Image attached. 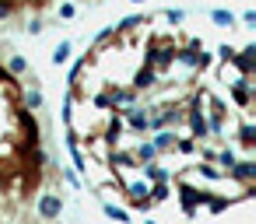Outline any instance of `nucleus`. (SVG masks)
Returning <instances> with one entry per match:
<instances>
[{
  "instance_id": "f257e3e1",
  "label": "nucleus",
  "mask_w": 256,
  "mask_h": 224,
  "mask_svg": "<svg viewBox=\"0 0 256 224\" xmlns=\"http://www.w3.org/2000/svg\"><path fill=\"white\" fill-rule=\"evenodd\" d=\"M64 214V196L60 193H39V203H36V217L39 221H56Z\"/></svg>"
},
{
  "instance_id": "f03ea898",
  "label": "nucleus",
  "mask_w": 256,
  "mask_h": 224,
  "mask_svg": "<svg viewBox=\"0 0 256 224\" xmlns=\"http://www.w3.org/2000/svg\"><path fill=\"white\" fill-rule=\"evenodd\" d=\"M228 63H235V67H238V74H246V77H252V74H256V46H246V49H235V56H232Z\"/></svg>"
},
{
  "instance_id": "9d476101",
  "label": "nucleus",
  "mask_w": 256,
  "mask_h": 224,
  "mask_svg": "<svg viewBox=\"0 0 256 224\" xmlns=\"http://www.w3.org/2000/svg\"><path fill=\"white\" fill-rule=\"evenodd\" d=\"M242 25L252 28V25H256V11H246V14H242Z\"/></svg>"
},
{
  "instance_id": "1a4fd4ad",
  "label": "nucleus",
  "mask_w": 256,
  "mask_h": 224,
  "mask_svg": "<svg viewBox=\"0 0 256 224\" xmlns=\"http://www.w3.org/2000/svg\"><path fill=\"white\" fill-rule=\"evenodd\" d=\"M25 32H28V35H42V32H46V25H42V18H32V21L25 25Z\"/></svg>"
},
{
  "instance_id": "6e6552de",
  "label": "nucleus",
  "mask_w": 256,
  "mask_h": 224,
  "mask_svg": "<svg viewBox=\"0 0 256 224\" xmlns=\"http://www.w3.org/2000/svg\"><path fill=\"white\" fill-rule=\"evenodd\" d=\"M165 21H172V28H179L186 21V11H165Z\"/></svg>"
},
{
  "instance_id": "7ed1b4c3",
  "label": "nucleus",
  "mask_w": 256,
  "mask_h": 224,
  "mask_svg": "<svg viewBox=\"0 0 256 224\" xmlns=\"http://www.w3.org/2000/svg\"><path fill=\"white\" fill-rule=\"evenodd\" d=\"M4 70H8V74H11V77H25V74H28V60H25V56H18V53H14V56H11V60H8V67H4Z\"/></svg>"
},
{
  "instance_id": "0eeeda50",
  "label": "nucleus",
  "mask_w": 256,
  "mask_h": 224,
  "mask_svg": "<svg viewBox=\"0 0 256 224\" xmlns=\"http://www.w3.org/2000/svg\"><path fill=\"white\" fill-rule=\"evenodd\" d=\"M60 18H64V21H74V18H78V4H70V0H67V4H60Z\"/></svg>"
},
{
  "instance_id": "423d86ee",
  "label": "nucleus",
  "mask_w": 256,
  "mask_h": 224,
  "mask_svg": "<svg viewBox=\"0 0 256 224\" xmlns=\"http://www.w3.org/2000/svg\"><path fill=\"white\" fill-rule=\"evenodd\" d=\"M106 214L116 217V221H130V210H123V207H116V203H106Z\"/></svg>"
},
{
  "instance_id": "20e7f679",
  "label": "nucleus",
  "mask_w": 256,
  "mask_h": 224,
  "mask_svg": "<svg viewBox=\"0 0 256 224\" xmlns=\"http://www.w3.org/2000/svg\"><path fill=\"white\" fill-rule=\"evenodd\" d=\"M210 18H214V25H218V28H232V25H235V14H232V11H221V7H218V11H210Z\"/></svg>"
},
{
  "instance_id": "39448f33",
  "label": "nucleus",
  "mask_w": 256,
  "mask_h": 224,
  "mask_svg": "<svg viewBox=\"0 0 256 224\" xmlns=\"http://www.w3.org/2000/svg\"><path fill=\"white\" fill-rule=\"evenodd\" d=\"M70 49H74L70 42H60V46L53 49V56H50V60H53V63L60 67V63H67V60H70Z\"/></svg>"
},
{
  "instance_id": "9b49d317",
  "label": "nucleus",
  "mask_w": 256,
  "mask_h": 224,
  "mask_svg": "<svg viewBox=\"0 0 256 224\" xmlns=\"http://www.w3.org/2000/svg\"><path fill=\"white\" fill-rule=\"evenodd\" d=\"M134 4H148V0H134Z\"/></svg>"
}]
</instances>
